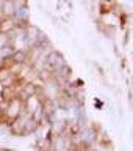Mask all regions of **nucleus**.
Returning <instances> with one entry per match:
<instances>
[{
  "label": "nucleus",
  "mask_w": 133,
  "mask_h": 151,
  "mask_svg": "<svg viewBox=\"0 0 133 151\" xmlns=\"http://www.w3.org/2000/svg\"><path fill=\"white\" fill-rule=\"evenodd\" d=\"M25 113L27 112L23 110V102L19 98H14V99H11V101L6 104V109H5V112H3V123L9 124L13 120L25 115Z\"/></svg>",
  "instance_id": "nucleus-1"
},
{
  "label": "nucleus",
  "mask_w": 133,
  "mask_h": 151,
  "mask_svg": "<svg viewBox=\"0 0 133 151\" xmlns=\"http://www.w3.org/2000/svg\"><path fill=\"white\" fill-rule=\"evenodd\" d=\"M28 118V113L25 115L16 118L13 120L11 123L8 124V129H9V135L13 137H23V124H25V120Z\"/></svg>",
  "instance_id": "nucleus-2"
},
{
  "label": "nucleus",
  "mask_w": 133,
  "mask_h": 151,
  "mask_svg": "<svg viewBox=\"0 0 133 151\" xmlns=\"http://www.w3.org/2000/svg\"><path fill=\"white\" fill-rule=\"evenodd\" d=\"M23 32H25V41H27L28 47L35 46L38 36H39V33H41V28L30 22V24H27V25H25V30H23Z\"/></svg>",
  "instance_id": "nucleus-3"
},
{
  "label": "nucleus",
  "mask_w": 133,
  "mask_h": 151,
  "mask_svg": "<svg viewBox=\"0 0 133 151\" xmlns=\"http://www.w3.org/2000/svg\"><path fill=\"white\" fill-rule=\"evenodd\" d=\"M13 21L17 27H25L27 24H30V8L25 6V8L16 9V14H14Z\"/></svg>",
  "instance_id": "nucleus-4"
},
{
  "label": "nucleus",
  "mask_w": 133,
  "mask_h": 151,
  "mask_svg": "<svg viewBox=\"0 0 133 151\" xmlns=\"http://www.w3.org/2000/svg\"><path fill=\"white\" fill-rule=\"evenodd\" d=\"M11 63L27 65L28 63V49H16L11 55Z\"/></svg>",
  "instance_id": "nucleus-5"
},
{
  "label": "nucleus",
  "mask_w": 133,
  "mask_h": 151,
  "mask_svg": "<svg viewBox=\"0 0 133 151\" xmlns=\"http://www.w3.org/2000/svg\"><path fill=\"white\" fill-rule=\"evenodd\" d=\"M14 98H17V85L16 87H2L0 88V101L9 102Z\"/></svg>",
  "instance_id": "nucleus-6"
},
{
  "label": "nucleus",
  "mask_w": 133,
  "mask_h": 151,
  "mask_svg": "<svg viewBox=\"0 0 133 151\" xmlns=\"http://www.w3.org/2000/svg\"><path fill=\"white\" fill-rule=\"evenodd\" d=\"M0 8H2V13H3V17H9L13 19L14 14H16V8L11 0H2L0 2Z\"/></svg>",
  "instance_id": "nucleus-7"
},
{
  "label": "nucleus",
  "mask_w": 133,
  "mask_h": 151,
  "mask_svg": "<svg viewBox=\"0 0 133 151\" xmlns=\"http://www.w3.org/2000/svg\"><path fill=\"white\" fill-rule=\"evenodd\" d=\"M14 27H16V24H14V21L9 19V17H3L2 21H0V33H6V35H9Z\"/></svg>",
  "instance_id": "nucleus-8"
},
{
  "label": "nucleus",
  "mask_w": 133,
  "mask_h": 151,
  "mask_svg": "<svg viewBox=\"0 0 133 151\" xmlns=\"http://www.w3.org/2000/svg\"><path fill=\"white\" fill-rule=\"evenodd\" d=\"M16 50L14 49V46L13 44H8V46H5L0 49V58L2 60H8V58H11V55H13V52Z\"/></svg>",
  "instance_id": "nucleus-9"
},
{
  "label": "nucleus",
  "mask_w": 133,
  "mask_h": 151,
  "mask_svg": "<svg viewBox=\"0 0 133 151\" xmlns=\"http://www.w3.org/2000/svg\"><path fill=\"white\" fill-rule=\"evenodd\" d=\"M9 41H11L9 35H6V33H0V49H2V47H5V46H8Z\"/></svg>",
  "instance_id": "nucleus-10"
},
{
  "label": "nucleus",
  "mask_w": 133,
  "mask_h": 151,
  "mask_svg": "<svg viewBox=\"0 0 133 151\" xmlns=\"http://www.w3.org/2000/svg\"><path fill=\"white\" fill-rule=\"evenodd\" d=\"M11 2H13V5H14V8H16V9L28 6V0H11Z\"/></svg>",
  "instance_id": "nucleus-11"
},
{
  "label": "nucleus",
  "mask_w": 133,
  "mask_h": 151,
  "mask_svg": "<svg viewBox=\"0 0 133 151\" xmlns=\"http://www.w3.org/2000/svg\"><path fill=\"white\" fill-rule=\"evenodd\" d=\"M5 151H17V150H14V148H5Z\"/></svg>",
  "instance_id": "nucleus-12"
},
{
  "label": "nucleus",
  "mask_w": 133,
  "mask_h": 151,
  "mask_svg": "<svg viewBox=\"0 0 133 151\" xmlns=\"http://www.w3.org/2000/svg\"><path fill=\"white\" fill-rule=\"evenodd\" d=\"M3 19V13H2V8H0V21Z\"/></svg>",
  "instance_id": "nucleus-13"
},
{
  "label": "nucleus",
  "mask_w": 133,
  "mask_h": 151,
  "mask_svg": "<svg viewBox=\"0 0 133 151\" xmlns=\"http://www.w3.org/2000/svg\"><path fill=\"white\" fill-rule=\"evenodd\" d=\"M0 151H5V148H0Z\"/></svg>",
  "instance_id": "nucleus-14"
},
{
  "label": "nucleus",
  "mask_w": 133,
  "mask_h": 151,
  "mask_svg": "<svg viewBox=\"0 0 133 151\" xmlns=\"http://www.w3.org/2000/svg\"><path fill=\"white\" fill-rule=\"evenodd\" d=\"M0 88H2V87H0Z\"/></svg>",
  "instance_id": "nucleus-15"
}]
</instances>
